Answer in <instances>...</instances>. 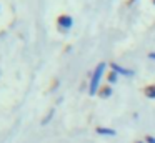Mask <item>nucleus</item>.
Masks as SVG:
<instances>
[{"instance_id": "nucleus-1", "label": "nucleus", "mask_w": 155, "mask_h": 143, "mask_svg": "<svg viewBox=\"0 0 155 143\" xmlns=\"http://www.w3.org/2000/svg\"><path fill=\"white\" fill-rule=\"evenodd\" d=\"M104 68H105V63H104V62H100L97 67H95V70H94V72H92L90 86H88V93H90V95H95V93L98 92V88H100L98 82H100V78H102V73H104Z\"/></svg>"}, {"instance_id": "nucleus-2", "label": "nucleus", "mask_w": 155, "mask_h": 143, "mask_svg": "<svg viewBox=\"0 0 155 143\" xmlns=\"http://www.w3.org/2000/svg\"><path fill=\"white\" fill-rule=\"evenodd\" d=\"M57 28L60 30L62 33H67L68 30L74 27V18H72L68 13H60V15L57 17Z\"/></svg>"}, {"instance_id": "nucleus-3", "label": "nucleus", "mask_w": 155, "mask_h": 143, "mask_svg": "<svg viewBox=\"0 0 155 143\" xmlns=\"http://www.w3.org/2000/svg\"><path fill=\"white\" fill-rule=\"evenodd\" d=\"M110 70H114V72H117L118 75H125V76H132L134 75V70H130V68H125V67H120L118 63H115V62H112L110 63Z\"/></svg>"}, {"instance_id": "nucleus-4", "label": "nucleus", "mask_w": 155, "mask_h": 143, "mask_svg": "<svg viewBox=\"0 0 155 143\" xmlns=\"http://www.w3.org/2000/svg\"><path fill=\"white\" fill-rule=\"evenodd\" d=\"M142 93H143L147 98L155 100V83H148V85H145L143 88H142Z\"/></svg>"}, {"instance_id": "nucleus-5", "label": "nucleus", "mask_w": 155, "mask_h": 143, "mask_svg": "<svg viewBox=\"0 0 155 143\" xmlns=\"http://www.w3.org/2000/svg\"><path fill=\"white\" fill-rule=\"evenodd\" d=\"M97 95L100 96V98H108V96H112V86L110 85H102L100 88H98Z\"/></svg>"}, {"instance_id": "nucleus-6", "label": "nucleus", "mask_w": 155, "mask_h": 143, "mask_svg": "<svg viewBox=\"0 0 155 143\" xmlns=\"http://www.w3.org/2000/svg\"><path fill=\"white\" fill-rule=\"evenodd\" d=\"M95 132H97L98 135H108V136H114L115 135V130L105 128V126H97V128H95Z\"/></svg>"}, {"instance_id": "nucleus-7", "label": "nucleus", "mask_w": 155, "mask_h": 143, "mask_svg": "<svg viewBox=\"0 0 155 143\" xmlns=\"http://www.w3.org/2000/svg\"><path fill=\"white\" fill-rule=\"evenodd\" d=\"M117 78H118V73L114 72V70H110V72L107 73V82L108 83H115V82H117Z\"/></svg>"}, {"instance_id": "nucleus-8", "label": "nucleus", "mask_w": 155, "mask_h": 143, "mask_svg": "<svg viewBox=\"0 0 155 143\" xmlns=\"http://www.w3.org/2000/svg\"><path fill=\"white\" fill-rule=\"evenodd\" d=\"M143 141H145V143H155V136H152V135H145Z\"/></svg>"}, {"instance_id": "nucleus-9", "label": "nucleus", "mask_w": 155, "mask_h": 143, "mask_svg": "<svg viewBox=\"0 0 155 143\" xmlns=\"http://www.w3.org/2000/svg\"><path fill=\"white\" fill-rule=\"evenodd\" d=\"M148 58H150V60H155V52H150V53H148Z\"/></svg>"}, {"instance_id": "nucleus-10", "label": "nucleus", "mask_w": 155, "mask_h": 143, "mask_svg": "<svg viewBox=\"0 0 155 143\" xmlns=\"http://www.w3.org/2000/svg\"><path fill=\"white\" fill-rule=\"evenodd\" d=\"M152 3H153V7H155V0H152Z\"/></svg>"}, {"instance_id": "nucleus-11", "label": "nucleus", "mask_w": 155, "mask_h": 143, "mask_svg": "<svg viewBox=\"0 0 155 143\" xmlns=\"http://www.w3.org/2000/svg\"><path fill=\"white\" fill-rule=\"evenodd\" d=\"M135 143H145V141H135Z\"/></svg>"}]
</instances>
